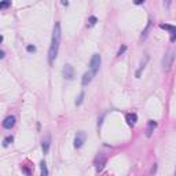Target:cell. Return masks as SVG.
Masks as SVG:
<instances>
[{"mask_svg": "<svg viewBox=\"0 0 176 176\" xmlns=\"http://www.w3.org/2000/svg\"><path fill=\"white\" fill-rule=\"evenodd\" d=\"M125 50H127V47H125V46H122L121 48H120V50H119V55H122V54H124V52H125Z\"/></svg>", "mask_w": 176, "mask_h": 176, "instance_id": "22", "label": "cell"}, {"mask_svg": "<svg viewBox=\"0 0 176 176\" xmlns=\"http://www.w3.org/2000/svg\"><path fill=\"white\" fill-rule=\"evenodd\" d=\"M14 125H15V117L14 116H7L3 121V127L6 130H11Z\"/></svg>", "mask_w": 176, "mask_h": 176, "instance_id": "9", "label": "cell"}, {"mask_svg": "<svg viewBox=\"0 0 176 176\" xmlns=\"http://www.w3.org/2000/svg\"><path fill=\"white\" fill-rule=\"evenodd\" d=\"M62 73H63V77H65L66 80H72L73 77H74V69H73L72 65H65Z\"/></svg>", "mask_w": 176, "mask_h": 176, "instance_id": "6", "label": "cell"}, {"mask_svg": "<svg viewBox=\"0 0 176 176\" xmlns=\"http://www.w3.org/2000/svg\"><path fill=\"white\" fill-rule=\"evenodd\" d=\"M61 3L63 4V6H68V4H69V1H68V0H61Z\"/></svg>", "mask_w": 176, "mask_h": 176, "instance_id": "24", "label": "cell"}, {"mask_svg": "<svg viewBox=\"0 0 176 176\" xmlns=\"http://www.w3.org/2000/svg\"><path fill=\"white\" fill-rule=\"evenodd\" d=\"M105 162H106V157H105L103 154H99L96 158H95V165H96V171H98V172H101L102 169H103Z\"/></svg>", "mask_w": 176, "mask_h": 176, "instance_id": "8", "label": "cell"}, {"mask_svg": "<svg viewBox=\"0 0 176 176\" xmlns=\"http://www.w3.org/2000/svg\"><path fill=\"white\" fill-rule=\"evenodd\" d=\"M149 62V57L147 55H146V57H144V61H142L140 62V66H139V69H138L136 70V77H139L140 76V73H142V70H143L144 68H146V63H147Z\"/></svg>", "mask_w": 176, "mask_h": 176, "instance_id": "13", "label": "cell"}, {"mask_svg": "<svg viewBox=\"0 0 176 176\" xmlns=\"http://www.w3.org/2000/svg\"><path fill=\"white\" fill-rule=\"evenodd\" d=\"M96 22H98V18L92 15V17H90V18H88V22H87V25H88V26H94L95 24H96Z\"/></svg>", "mask_w": 176, "mask_h": 176, "instance_id": "18", "label": "cell"}, {"mask_svg": "<svg viewBox=\"0 0 176 176\" xmlns=\"http://www.w3.org/2000/svg\"><path fill=\"white\" fill-rule=\"evenodd\" d=\"M160 28L169 30V33H171V41H175L176 40V26L168 25V24H160Z\"/></svg>", "mask_w": 176, "mask_h": 176, "instance_id": "5", "label": "cell"}, {"mask_svg": "<svg viewBox=\"0 0 176 176\" xmlns=\"http://www.w3.org/2000/svg\"><path fill=\"white\" fill-rule=\"evenodd\" d=\"M150 28H151V21H149V22H147V26H146V29L143 30V33H142V36H140V39H142V40H144L146 37L149 36V32H150Z\"/></svg>", "mask_w": 176, "mask_h": 176, "instance_id": "14", "label": "cell"}, {"mask_svg": "<svg viewBox=\"0 0 176 176\" xmlns=\"http://www.w3.org/2000/svg\"><path fill=\"white\" fill-rule=\"evenodd\" d=\"M171 3H172V0H164V7L169 8L171 7Z\"/></svg>", "mask_w": 176, "mask_h": 176, "instance_id": "21", "label": "cell"}, {"mask_svg": "<svg viewBox=\"0 0 176 176\" xmlns=\"http://www.w3.org/2000/svg\"><path fill=\"white\" fill-rule=\"evenodd\" d=\"M83 101H84V92H80L79 98L76 99V106H80V105L83 103Z\"/></svg>", "mask_w": 176, "mask_h": 176, "instance_id": "19", "label": "cell"}, {"mask_svg": "<svg viewBox=\"0 0 176 176\" xmlns=\"http://www.w3.org/2000/svg\"><path fill=\"white\" fill-rule=\"evenodd\" d=\"M85 139H87V135H85V132H84V131H80V132H77V135H76V138H74V147L80 149L84 144Z\"/></svg>", "mask_w": 176, "mask_h": 176, "instance_id": "4", "label": "cell"}, {"mask_svg": "<svg viewBox=\"0 0 176 176\" xmlns=\"http://www.w3.org/2000/svg\"><path fill=\"white\" fill-rule=\"evenodd\" d=\"M40 168H41V175H43V176L48 175V171H47V164L44 161H41V164H40Z\"/></svg>", "mask_w": 176, "mask_h": 176, "instance_id": "16", "label": "cell"}, {"mask_svg": "<svg viewBox=\"0 0 176 176\" xmlns=\"http://www.w3.org/2000/svg\"><path fill=\"white\" fill-rule=\"evenodd\" d=\"M173 59H175V51L173 50H169L164 58H162V62H161V66H162V70H169L171 66L173 63Z\"/></svg>", "mask_w": 176, "mask_h": 176, "instance_id": "2", "label": "cell"}, {"mask_svg": "<svg viewBox=\"0 0 176 176\" xmlns=\"http://www.w3.org/2000/svg\"><path fill=\"white\" fill-rule=\"evenodd\" d=\"M26 51H28V52H35V51H36V47L35 46H28L26 47Z\"/></svg>", "mask_w": 176, "mask_h": 176, "instance_id": "20", "label": "cell"}, {"mask_svg": "<svg viewBox=\"0 0 176 176\" xmlns=\"http://www.w3.org/2000/svg\"><path fill=\"white\" fill-rule=\"evenodd\" d=\"M144 1H146V0H133V3L138 4V6H139V4H143Z\"/></svg>", "mask_w": 176, "mask_h": 176, "instance_id": "23", "label": "cell"}, {"mask_svg": "<svg viewBox=\"0 0 176 176\" xmlns=\"http://www.w3.org/2000/svg\"><path fill=\"white\" fill-rule=\"evenodd\" d=\"M125 120H127V122H128L130 125H135V124H136V121H138L136 113H128V114L125 116Z\"/></svg>", "mask_w": 176, "mask_h": 176, "instance_id": "11", "label": "cell"}, {"mask_svg": "<svg viewBox=\"0 0 176 176\" xmlns=\"http://www.w3.org/2000/svg\"><path fill=\"white\" fill-rule=\"evenodd\" d=\"M99 66H101V55L99 54H94L92 58L90 61V69L94 74H96L98 70H99Z\"/></svg>", "mask_w": 176, "mask_h": 176, "instance_id": "3", "label": "cell"}, {"mask_svg": "<svg viewBox=\"0 0 176 176\" xmlns=\"http://www.w3.org/2000/svg\"><path fill=\"white\" fill-rule=\"evenodd\" d=\"M10 6H11V0H3L1 4H0V8H1V10H6V8L10 7Z\"/></svg>", "mask_w": 176, "mask_h": 176, "instance_id": "17", "label": "cell"}, {"mask_svg": "<svg viewBox=\"0 0 176 176\" xmlns=\"http://www.w3.org/2000/svg\"><path fill=\"white\" fill-rule=\"evenodd\" d=\"M13 140H14V138H13V135H10V136H7L6 139L3 140V146L4 147H8L10 146V143H13Z\"/></svg>", "mask_w": 176, "mask_h": 176, "instance_id": "15", "label": "cell"}, {"mask_svg": "<svg viewBox=\"0 0 176 176\" xmlns=\"http://www.w3.org/2000/svg\"><path fill=\"white\" fill-rule=\"evenodd\" d=\"M94 76H95V74H94L91 70H90V72H85V73H84V74H83V79H81V85H88V84L91 83V80H92Z\"/></svg>", "mask_w": 176, "mask_h": 176, "instance_id": "10", "label": "cell"}, {"mask_svg": "<svg viewBox=\"0 0 176 176\" xmlns=\"http://www.w3.org/2000/svg\"><path fill=\"white\" fill-rule=\"evenodd\" d=\"M155 171H157V165H154L151 168V173H155Z\"/></svg>", "mask_w": 176, "mask_h": 176, "instance_id": "25", "label": "cell"}, {"mask_svg": "<svg viewBox=\"0 0 176 176\" xmlns=\"http://www.w3.org/2000/svg\"><path fill=\"white\" fill-rule=\"evenodd\" d=\"M50 146H51V135H50V133H47L46 138L43 139V143H41V149H43L44 154H48V151H50Z\"/></svg>", "mask_w": 176, "mask_h": 176, "instance_id": "7", "label": "cell"}, {"mask_svg": "<svg viewBox=\"0 0 176 176\" xmlns=\"http://www.w3.org/2000/svg\"><path fill=\"white\" fill-rule=\"evenodd\" d=\"M155 127H157V122L153 121V120H150V121H149V125H147V132H146L147 136H151V133H153V131H154Z\"/></svg>", "mask_w": 176, "mask_h": 176, "instance_id": "12", "label": "cell"}, {"mask_svg": "<svg viewBox=\"0 0 176 176\" xmlns=\"http://www.w3.org/2000/svg\"><path fill=\"white\" fill-rule=\"evenodd\" d=\"M61 37H62L61 24H59V22H55L54 33H52V39H51V46H50V50H48V63H50V65H54V61L58 57L59 44H61Z\"/></svg>", "mask_w": 176, "mask_h": 176, "instance_id": "1", "label": "cell"}]
</instances>
